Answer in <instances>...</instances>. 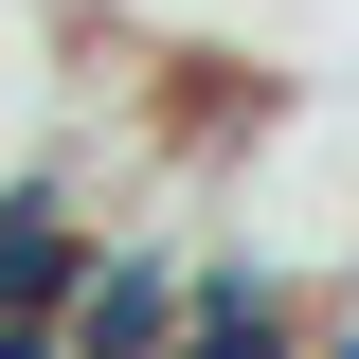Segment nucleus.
I'll use <instances>...</instances> for the list:
<instances>
[{"label":"nucleus","mask_w":359,"mask_h":359,"mask_svg":"<svg viewBox=\"0 0 359 359\" xmlns=\"http://www.w3.org/2000/svg\"><path fill=\"white\" fill-rule=\"evenodd\" d=\"M306 269H269L252 233H198V269H180V323H162V359H287L306 341Z\"/></svg>","instance_id":"nucleus-1"},{"label":"nucleus","mask_w":359,"mask_h":359,"mask_svg":"<svg viewBox=\"0 0 359 359\" xmlns=\"http://www.w3.org/2000/svg\"><path fill=\"white\" fill-rule=\"evenodd\" d=\"M287 359H359V287H323V306H306V341H287Z\"/></svg>","instance_id":"nucleus-2"},{"label":"nucleus","mask_w":359,"mask_h":359,"mask_svg":"<svg viewBox=\"0 0 359 359\" xmlns=\"http://www.w3.org/2000/svg\"><path fill=\"white\" fill-rule=\"evenodd\" d=\"M0 359H72V341H54V306H0Z\"/></svg>","instance_id":"nucleus-3"}]
</instances>
